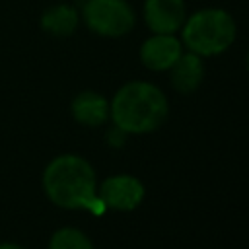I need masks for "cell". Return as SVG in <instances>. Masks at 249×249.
Here are the masks:
<instances>
[{"mask_svg":"<svg viewBox=\"0 0 249 249\" xmlns=\"http://www.w3.org/2000/svg\"><path fill=\"white\" fill-rule=\"evenodd\" d=\"M43 187L56 206L88 208L95 214L105 210V204L97 196L93 167L80 156L66 154L54 158L43 173Z\"/></svg>","mask_w":249,"mask_h":249,"instance_id":"cell-1","label":"cell"},{"mask_svg":"<svg viewBox=\"0 0 249 249\" xmlns=\"http://www.w3.org/2000/svg\"><path fill=\"white\" fill-rule=\"evenodd\" d=\"M115 126L124 132H152L167 117V99L163 91L150 82H128L109 105Z\"/></svg>","mask_w":249,"mask_h":249,"instance_id":"cell-2","label":"cell"},{"mask_svg":"<svg viewBox=\"0 0 249 249\" xmlns=\"http://www.w3.org/2000/svg\"><path fill=\"white\" fill-rule=\"evenodd\" d=\"M181 31V43L198 56H216L226 53L237 35L233 16L224 8H202L187 16Z\"/></svg>","mask_w":249,"mask_h":249,"instance_id":"cell-3","label":"cell"},{"mask_svg":"<svg viewBox=\"0 0 249 249\" xmlns=\"http://www.w3.org/2000/svg\"><path fill=\"white\" fill-rule=\"evenodd\" d=\"M82 16L86 25L101 37H123L136 21V14L126 0H86Z\"/></svg>","mask_w":249,"mask_h":249,"instance_id":"cell-4","label":"cell"},{"mask_svg":"<svg viewBox=\"0 0 249 249\" xmlns=\"http://www.w3.org/2000/svg\"><path fill=\"white\" fill-rule=\"evenodd\" d=\"M97 196L105 204V208L115 210H132L144 198V187L136 177L130 175H115L101 183Z\"/></svg>","mask_w":249,"mask_h":249,"instance_id":"cell-5","label":"cell"},{"mask_svg":"<svg viewBox=\"0 0 249 249\" xmlns=\"http://www.w3.org/2000/svg\"><path fill=\"white\" fill-rule=\"evenodd\" d=\"M185 19V0H144V21L152 33H175Z\"/></svg>","mask_w":249,"mask_h":249,"instance_id":"cell-6","label":"cell"},{"mask_svg":"<svg viewBox=\"0 0 249 249\" xmlns=\"http://www.w3.org/2000/svg\"><path fill=\"white\" fill-rule=\"evenodd\" d=\"M183 43L173 33H154L140 47V60L146 68L154 72L169 70L173 62L181 56Z\"/></svg>","mask_w":249,"mask_h":249,"instance_id":"cell-7","label":"cell"},{"mask_svg":"<svg viewBox=\"0 0 249 249\" xmlns=\"http://www.w3.org/2000/svg\"><path fill=\"white\" fill-rule=\"evenodd\" d=\"M202 78H204L202 56H198L191 51L181 53V56L169 68V82H171L173 89H177L179 93L195 91L200 86Z\"/></svg>","mask_w":249,"mask_h":249,"instance_id":"cell-8","label":"cell"},{"mask_svg":"<svg viewBox=\"0 0 249 249\" xmlns=\"http://www.w3.org/2000/svg\"><path fill=\"white\" fill-rule=\"evenodd\" d=\"M72 115L82 124L99 126L109 117V103L101 93L82 91L72 101Z\"/></svg>","mask_w":249,"mask_h":249,"instance_id":"cell-9","label":"cell"},{"mask_svg":"<svg viewBox=\"0 0 249 249\" xmlns=\"http://www.w3.org/2000/svg\"><path fill=\"white\" fill-rule=\"evenodd\" d=\"M80 21L78 10L70 4H56L43 12L41 16V27L54 35V37H68L76 31Z\"/></svg>","mask_w":249,"mask_h":249,"instance_id":"cell-10","label":"cell"},{"mask_svg":"<svg viewBox=\"0 0 249 249\" xmlns=\"http://www.w3.org/2000/svg\"><path fill=\"white\" fill-rule=\"evenodd\" d=\"M49 249H93L91 241L76 228H62L53 233Z\"/></svg>","mask_w":249,"mask_h":249,"instance_id":"cell-11","label":"cell"},{"mask_svg":"<svg viewBox=\"0 0 249 249\" xmlns=\"http://www.w3.org/2000/svg\"><path fill=\"white\" fill-rule=\"evenodd\" d=\"M124 130H121L119 126H115V128H111L109 132H107V140L111 142V144H115V146H121L123 142H124Z\"/></svg>","mask_w":249,"mask_h":249,"instance_id":"cell-12","label":"cell"},{"mask_svg":"<svg viewBox=\"0 0 249 249\" xmlns=\"http://www.w3.org/2000/svg\"><path fill=\"white\" fill-rule=\"evenodd\" d=\"M0 249H23V247L18 243H0Z\"/></svg>","mask_w":249,"mask_h":249,"instance_id":"cell-13","label":"cell"},{"mask_svg":"<svg viewBox=\"0 0 249 249\" xmlns=\"http://www.w3.org/2000/svg\"><path fill=\"white\" fill-rule=\"evenodd\" d=\"M247 70H249V54H247Z\"/></svg>","mask_w":249,"mask_h":249,"instance_id":"cell-14","label":"cell"}]
</instances>
